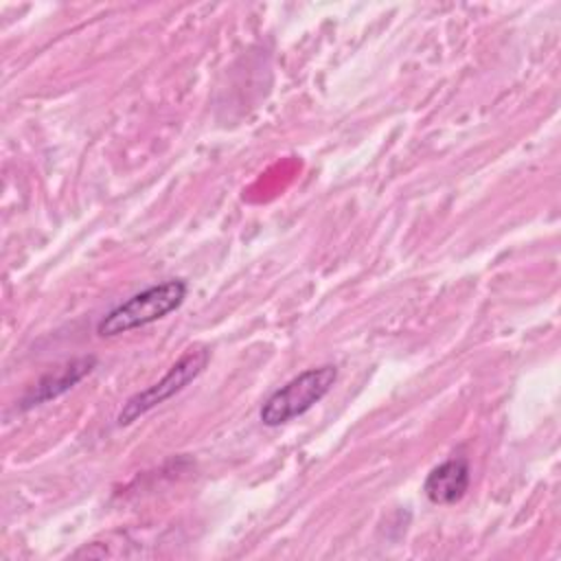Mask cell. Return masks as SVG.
<instances>
[{"label": "cell", "instance_id": "cell-5", "mask_svg": "<svg viewBox=\"0 0 561 561\" xmlns=\"http://www.w3.org/2000/svg\"><path fill=\"white\" fill-rule=\"evenodd\" d=\"M94 364H96V359L92 355L77 357L70 364H66L64 368H59L57 373L46 375L44 379H39V383L28 394H24V399H22L24 408L39 405L44 401H50V399L68 392L75 383H79L94 368Z\"/></svg>", "mask_w": 561, "mask_h": 561}, {"label": "cell", "instance_id": "cell-4", "mask_svg": "<svg viewBox=\"0 0 561 561\" xmlns=\"http://www.w3.org/2000/svg\"><path fill=\"white\" fill-rule=\"evenodd\" d=\"M469 480L467 458H449L427 473L423 491L434 504H456L467 493Z\"/></svg>", "mask_w": 561, "mask_h": 561}, {"label": "cell", "instance_id": "cell-3", "mask_svg": "<svg viewBox=\"0 0 561 561\" xmlns=\"http://www.w3.org/2000/svg\"><path fill=\"white\" fill-rule=\"evenodd\" d=\"M210 359V351L204 346H195L188 348L169 370L162 379H158L156 383H151L149 388L136 392L134 397H129L121 412H118V425H129L134 423L138 416L147 414L149 410H153L156 405L164 403L167 399H171L175 392H180L184 386H188L208 364Z\"/></svg>", "mask_w": 561, "mask_h": 561}, {"label": "cell", "instance_id": "cell-1", "mask_svg": "<svg viewBox=\"0 0 561 561\" xmlns=\"http://www.w3.org/2000/svg\"><path fill=\"white\" fill-rule=\"evenodd\" d=\"M186 289L188 287L182 278H171V280L151 285L129 296L127 300L116 305L112 311H107L99 320L96 333L101 337H114V335L147 327L151 322H158L184 302Z\"/></svg>", "mask_w": 561, "mask_h": 561}, {"label": "cell", "instance_id": "cell-2", "mask_svg": "<svg viewBox=\"0 0 561 561\" xmlns=\"http://www.w3.org/2000/svg\"><path fill=\"white\" fill-rule=\"evenodd\" d=\"M335 379L337 368L333 364L309 368L296 375L265 399L259 412L261 423L267 427H276L305 414L333 388Z\"/></svg>", "mask_w": 561, "mask_h": 561}]
</instances>
